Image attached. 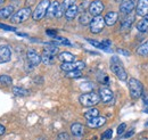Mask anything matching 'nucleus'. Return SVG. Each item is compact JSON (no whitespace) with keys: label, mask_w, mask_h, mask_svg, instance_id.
I'll list each match as a JSON object with an SVG mask.
<instances>
[{"label":"nucleus","mask_w":148,"mask_h":140,"mask_svg":"<svg viewBox=\"0 0 148 140\" xmlns=\"http://www.w3.org/2000/svg\"><path fill=\"white\" fill-rule=\"evenodd\" d=\"M79 102L84 107H92V106L97 105L100 102V97L97 92H93V91L86 92V93H83L79 97Z\"/></svg>","instance_id":"f257e3e1"},{"label":"nucleus","mask_w":148,"mask_h":140,"mask_svg":"<svg viewBox=\"0 0 148 140\" xmlns=\"http://www.w3.org/2000/svg\"><path fill=\"white\" fill-rule=\"evenodd\" d=\"M128 87H129L130 96L132 99H138L141 97V95L144 93V86L141 84L140 81H138L137 79L131 78L128 81Z\"/></svg>","instance_id":"f03ea898"},{"label":"nucleus","mask_w":148,"mask_h":140,"mask_svg":"<svg viewBox=\"0 0 148 140\" xmlns=\"http://www.w3.org/2000/svg\"><path fill=\"white\" fill-rule=\"evenodd\" d=\"M111 71L116 75V78L121 81H125L128 78V74L122 66L121 62L117 59V57H112L111 59Z\"/></svg>","instance_id":"7ed1b4c3"},{"label":"nucleus","mask_w":148,"mask_h":140,"mask_svg":"<svg viewBox=\"0 0 148 140\" xmlns=\"http://www.w3.org/2000/svg\"><path fill=\"white\" fill-rule=\"evenodd\" d=\"M49 5H50V1H49V0H41V1L38 3L37 7H36L34 12L32 13V18H33L34 21H41L42 18L46 16L47 9H48Z\"/></svg>","instance_id":"20e7f679"},{"label":"nucleus","mask_w":148,"mask_h":140,"mask_svg":"<svg viewBox=\"0 0 148 140\" xmlns=\"http://www.w3.org/2000/svg\"><path fill=\"white\" fill-rule=\"evenodd\" d=\"M31 8L30 7H25V8H22L17 10L15 14H13L10 16V21L15 24H21L23 22H25L27 18L31 16Z\"/></svg>","instance_id":"39448f33"},{"label":"nucleus","mask_w":148,"mask_h":140,"mask_svg":"<svg viewBox=\"0 0 148 140\" xmlns=\"http://www.w3.org/2000/svg\"><path fill=\"white\" fill-rule=\"evenodd\" d=\"M105 21H104V17L98 15V16H93V18L91 19L90 24H89V27H90V32L93 33V34H98L103 31L104 26H105Z\"/></svg>","instance_id":"423d86ee"},{"label":"nucleus","mask_w":148,"mask_h":140,"mask_svg":"<svg viewBox=\"0 0 148 140\" xmlns=\"http://www.w3.org/2000/svg\"><path fill=\"white\" fill-rule=\"evenodd\" d=\"M86 67V64H84V62H81V60H79V62H71V63H63L62 65H60V69L64 71V72H70V71H74V70H83Z\"/></svg>","instance_id":"0eeeda50"},{"label":"nucleus","mask_w":148,"mask_h":140,"mask_svg":"<svg viewBox=\"0 0 148 140\" xmlns=\"http://www.w3.org/2000/svg\"><path fill=\"white\" fill-rule=\"evenodd\" d=\"M88 9H89V14L91 16H98L104 10V3L100 0H95L90 3Z\"/></svg>","instance_id":"6e6552de"},{"label":"nucleus","mask_w":148,"mask_h":140,"mask_svg":"<svg viewBox=\"0 0 148 140\" xmlns=\"http://www.w3.org/2000/svg\"><path fill=\"white\" fill-rule=\"evenodd\" d=\"M12 58V50L8 46L6 45H1L0 46V63L3 64V63H7L9 62Z\"/></svg>","instance_id":"1a4fd4ad"},{"label":"nucleus","mask_w":148,"mask_h":140,"mask_svg":"<svg viewBox=\"0 0 148 140\" xmlns=\"http://www.w3.org/2000/svg\"><path fill=\"white\" fill-rule=\"evenodd\" d=\"M99 97H100V100L104 102V103H110L113 100V92L110 88L107 87H103L99 89Z\"/></svg>","instance_id":"9d476101"},{"label":"nucleus","mask_w":148,"mask_h":140,"mask_svg":"<svg viewBox=\"0 0 148 140\" xmlns=\"http://www.w3.org/2000/svg\"><path fill=\"white\" fill-rule=\"evenodd\" d=\"M136 13L138 16H146L148 15V0H139L136 7Z\"/></svg>","instance_id":"9b49d317"},{"label":"nucleus","mask_w":148,"mask_h":140,"mask_svg":"<svg viewBox=\"0 0 148 140\" xmlns=\"http://www.w3.org/2000/svg\"><path fill=\"white\" fill-rule=\"evenodd\" d=\"M26 56H27V60L33 66H38L41 63V56L34 49H29L26 53Z\"/></svg>","instance_id":"f8f14e48"},{"label":"nucleus","mask_w":148,"mask_h":140,"mask_svg":"<svg viewBox=\"0 0 148 140\" xmlns=\"http://www.w3.org/2000/svg\"><path fill=\"white\" fill-rule=\"evenodd\" d=\"M105 123H106V119L103 116H96L93 119L87 120V125L91 129H98V128L103 126Z\"/></svg>","instance_id":"ddd939ff"},{"label":"nucleus","mask_w":148,"mask_h":140,"mask_svg":"<svg viewBox=\"0 0 148 140\" xmlns=\"http://www.w3.org/2000/svg\"><path fill=\"white\" fill-rule=\"evenodd\" d=\"M59 7H60V3H59L57 0L53 1V2H50L49 7H48V9H47V14H46V16H47L48 18H56Z\"/></svg>","instance_id":"4468645a"},{"label":"nucleus","mask_w":148,"mask_h":140,"mask_svg":"<svg viewBox=\"0 0 148 140\" xmlns=\"http://www.w3.org/2000/svg\"><path fill=\"white\" fill-rule=\"evenodd\" d=\"M133 9H134V2L132 0H123L120 6V12L125 15L130 14Z\"/></svg>","instance_id":"2eb2a0df"},{"label":"nucleus","mask_w":148,"mask_h":140,"mask_svg":"<svg viewBox=\"0 0 148 140\" xmlns=\"http://www.w3.org/2000/svg\"><path fill=\"white\" fill-rule=\"evenodd\" d=\"M71 132L76 138L83 137V135H84V125L81 124V123H73L71 125Z\"/></svg>","instance_id":"dca6fc26"},{"label":"nucleus","mask_w":148,"mask_h":140,"mask_svg":"<svg viewBox=\"0 0 148 140\" xmlns=\"http://www.w3.org/2000/svg\"><path fill=\"white\" fill-rule=\"evenodd\" d=\"M117 19H119V15H117V13H115V12H110V13H107V14L105 15V17H104L105 24H106L107 26H113V25L117 22Z\"/></svg>","instance_id":"f3484780"},{"label":"nucleus","mask_w":148,"mask_h":140,"mask_svg":"<svg viewBox=\"0 0 148 140\" xmlns=\"http://www.w3.org/2000/svg\"><path fill=\"white\" fill-rule=\"evenodd\" d=\"M77 12H79V7L74 3V5H72L71 7H69L66 10H65V17H66V19L67 21H72L73 18H75V16L77 15Z\"/></svg>","instance_id":"a211bd4d"},{"label":"nucleus","mask_w":148,"mask_h":140,"mask_svg":"<svg viewBox=\"0 0 148 140\" xmlns=\"http://www.w3.org/2000/svg\"><path fill=\"white\" fill-rule=\"evenodd\" d=\"M14 13V7L12 5L6 6L3 8H0V18H9Z\"/></svg>","instance_id":"6ab92c4d"},{"label":"nucleus","mask_w":148,"mask_h":140,"mask_svg":"<svg viewBox=\"0 0 148 140\" xmlns=\"http://www.w3.org/2000/svg\"><path fill=\"white\" fill-rule=\"evenodd\" d=\"M58 58L59 60H62L63 63H71V62H74L75 60V56L73 54L69 53V51H63L58 55Z\"/></svg>","instance_id":"aec40b11"},{"label":"nucleus","mask_w":148,"mask_h":140,"mask_svg":"<svg viewBox=\"0 0 148 140\" xmlns=\"http://www.w3.org/2000/svg\"><path fill=\"white\" fill-rule=\"evenodd\" d=\"M137 30L139 32H147L148 31V15L144 16L143 19H140L137 23Z\"/></svg>","instance_id":"412c9836"},{"label":"nucleus","mask_w":148,"mask_h":140,"mask_svg":"<svg viewBox=\"0 0 148 140\" xmlns=\"http://www.w3.org/2000/svg\"><path fill=\"white\" fill-rule=\"evenodd\" d=\"M91 15L89 14V13H82L81 15H80V17H79V22H80V24L81 25H89L90 24V22H91Z\"/></svg>","instance_id":"4be33fe9"},{"label":"nucleus","mask_w":148,"mask_h":140,"mask_svg":"<svg viewBox=\"0 0 148 140\" xmlns=\"http://www.w3.org/2000/svg\"><path fill=\"white\" fill-rule=\"evenodd\" d=\"M43 53L55 56L56 54L58 53V47L55 46V45H53V43H49V45L45 46V48H43Z\"/></svg>","instance_id":"5701e85b"},{"label":"nucleus","mask_w":148,"mask_h":140,"mask_svg":"<svg viewBox=\"0 0 148 140\" xmlns=\"http://www.w3.org/2000/svg\"><path fill=\"white\" fill-rule=\"evenodd\" d=\"M96 116H99V110H98L97 108H95V107L89 108V109L84 113V117H86L87 120L93 119V117H96Z\"/></svg>","instance_id":"b1692460"},{"label":"nucleus","mask_w":148,"mask_h":140,"mask_svg":"<svg viewBox=\"0 0 148 140\" xmlns=\"http://www.w3.org/2000/svg\"><path fill=\"white\" fill-rule=\"evenodd\" d=\"M137 54L139 56H148V40L145 41L144 43H141L138 49H137Z\"/></svg>","instance_id":"393cba45"},{"label":"nucleus","mask_w":148,"mask_h":140,"mask_svg":"<svg viewBox=\"0 0 148 140\" xmlns=\"http://www.w3.org/2000/svg\"><path fill=\"white\" fill-rule=\"evenodd\" d=\"M54 58H55V56L43 53L42 56H41V62H42L43 64H46V65H51V64L54 63Z\"/></svg>","instance_id":"a878e982"},{"label":"nucleus","mask_w":148,"mask_h":140,"mask_svg":"<svg viewBox=\"0 0 148 140\" xmlns=\"http://www.w3.org/2000/svg\"><path fill=\"white\" fill-rule=\"evenodd\" d=\"M132 23H133V18L131 17H127L123 22H122V24H121V31H127V30H129L130 27H131V25H132Z\"/></svg>","instance_id":"bb28decb"},{"label":"nucleus","mask_w":148,"mask_h":140,"mask_svg":"<svg viewBox=\"0 0 148 140\" xmlns=\"http://www.w3.org/2000/svg\"><path fill=\"white\" fill-rule=\"evenodd\" d=\"M54 39L57 41V42H54V45H55V46H59V45H64V46H72V45H71V42H70L67 39L63 38V36H58V35H56V36H54Z\"/></svg>","instance_id":"cd10ccee"},{"label":"nucleus","mask_w":148,"mask_h":140,"mask_svg":"<svg viewBox=\"0 0 148 140\" xmlns=\"http://www.w3.org/2000/svg\"><path fill=\"white\" fill-rule=\"evenodd\" d=\"M13 93H14L15 96H18V97H24V96H26L29 92H27V90L24 89V88L14 87L13 88Z\"/></svg>","instance_id":"c85d7f7f"},{"label":"nucleus","mask_w":148,"mask_h":140,"mask_svg":"<svg viewBox=\"0 0 148 140\" xmlns=\"http://www.w3.org/2000/svg\"><path fill=\"white\" fill-rule=\"evenodd\" d=\"M13 82V79L9 75H0V84L2 86H10Z\"/></svg>","instance_id":"c756f323"},{"label":"nucleus","mask_w":148,"mask_h":140,"mask_svg":"<svg viewBox=\"0 0 148 140\" xmlns=\"http://www.w3.org/2000/svg\"><path fill=\"white\" fill-rule=\"evenodd\" d=\"M66 76L70 78V79H77V78L82 76V73H81V71L79 70L70 71V72H66Z\"/></svg>","instance_id":"7c9ffc66"},{"label":"nucleus","mask_w":148,"mask_h":140,"mask_svg":"<svg viewBox=\"0 0 148 140\" xmlns=\"http://www.w3.org/2000/svg\"><path fill=\"white\" fill-rule=\"evenodd\" d=\"M87 41H88L90 45H92L93 47H96V48H99V49H103V50H107V47H105V46L103 45V42H98V41L91 40V39H87Z\"/></svg>","instance_id":"2f4dec72"},{"label":"nucleus","mask_w":148,"mask_h":140,"mask_svg":"<svg viewBox=\"0 0 148 140\" xmlns=\"http://www.w3.org/2000/svg\"><path fill=\"white\" fill-rule=\"evenodd\" d=\"M75 1H76V0H64V2H63V5H62L63 9H64V10H66L69 7H71L72 5L75 3Z\"/></svg>","instance_id":"473e14b6"},{"label":"nucleus","mask_w":148,"mask_h":140,"mask_svg":"<svg viewBox=\"0 0 148 140\" xmlns=\"http://www.w3.org/2000/svg\"><path fill=\"white\" fill-rule=\"evenodd\" d=\"M103 139H111L112 137H113V130L112 129H108V130H106L104 133H103Z\"/></svg>","instance_id":"72a5a7b5"},{"label":"nucleus","mask_w":148,"mask_h":140,"mask_svg":"<svg viewBox=\"0 0 148 140\" xmlns=\"http://www.w3.org/2000/svg\"><path fill=\"white\" fill-rule=\"evenodd\" d=\"M0 29H2V30H5V31H10V32H15V31H16L15 27H12V26L6 25V24H2V23H0Z\"/></svg>","instance_id":"f704fd0d"},{"label":"nucleus","mask_w":148,"mask_h":140,"mask_svg":"<svg viewBox=\"0 0 148 140\" xmlns=\"http://www.w3.org/2000/svg\"><path fill=\"white\" fill-rule=\"evenodd\" d=\"M125 129H127V124H125V123H121V124L119 125V128H117V135L121 136V135L125 131Z\"/></svg>","instance_id":"c9c22d12"},{"label":"nucleus","mask_w":148,"mask_h":140,"mask_svg":"<svg viewBox=\"0 0 148 140\" xmlns=\"http://www.w3.org/2000/svg\"><path fill=\"white\" fill-rule=\"evenodd\" d=\"M58 140H70V136L66 132H62L58 135Z\"/></svg>","instance_id":"e433bc0d"},{"label":"nucleus","mask_w":148,"mask_h":140,"mask_svg":"<svg viewBox=\"0 0 148 140\" xmlns=\"http://www.w3.org/2000/svg\"><path fill=\"white\" fill-rule=\"evenodd\" d=\"M46 33H47L48 35H50V36H53V38L57 35V32H56L55 30H47V32H46Z\"/></svg>","instance_id":"4c0bfd02"},{"label":"nucleus","mask_w":148,"mask_h":140,"mask_svg":"<svg viewBox=\"0 0 148 140\" xmlns=\"http://www.w3.org/2000/svg\"><path fill=\"white\" fill-rule=\"evenodd\" d=\"M133 133H134V130H130V131H128L125 135H124V138H130V137H132L133 136Z\"/></svg>","instance_id":"58836bf2"},{"label":"nucleus","mask_w":148,"mask_h":140,"mask_svg":"<svg viewBox=\"0 0 148 140\" xmlns=\"http://www.w3.org/2000/svg\"><path fill=\"white\" fill-rule=\"evenodd\" d=\"M117 53L119 54H122L124 56H130V53L128 50H123V49H117Z\"/></svg>","instance_id":"ea45409f"},{"label":"nucleus","mask_w":148,"mask_h":140,"mask_svg":"<svg viewBox=\"0 0 148 140\" xmlns=\"http://www.w3.org/2000/svg\"><path fill=\"white\" fill-rule=\"evenodd\" d=\"M141 96H143V100H144V103H145L146 105H148V95H146V93L144 92Z\"/></svg>","instance_id":"a19ab883"},{"label":"nucleus","mask_w":148,"mask_h":140,"mask_svg":"<svg viewBox=\"0 0 148 140\" xmlns=\"http://www.w3.org/2000/svg\"><path fill=\"white\" fill-rule=\"evenodd\" d=\"M5 132H6V128L2 124H0V136H2Z\"/></svg>","instance_id":"79ce46f5"},{"label":"nucleus","mask_w":148,"mask_h":140,"mask_svg":"<svg viewBox=\"0 0 148 140\" xmlns=\"http://www.w3.org/2000/svg\"><path fill=\"white\" fill-rule=\"evenodd\" d=\"M3 1H5V0H0V7L3 5Z\"/></svg>","instance_id":"37998d69"},{"label":"nucleus","mask_w":148,"mask_h":140,"mask_svg":"<svg viewBox=\"0 0 148 140\" xmlns=\"http://www.w3.org/2000/svg\"><path fill=\"white\" fill-rule=\"evenodd\" d=\"M144 112H145V113H148V108H146V109H144Z\"/></svg>","instance_id":"c03bdc74"},{"label":"nucleus","mask_w":148,"mask_h":140,"mask_svg":"<svg viewBox=\"0 0 148 140\" xmlns=\"http://www.w3.org/2000/svg\"><path fill=\"white\" fill-rule=\"evenodd\" d=\"M146 126H148V122H147V123H146Z\"/></svg>","instance_id":"a18cd8bd"},{"label":"nucleus","mask_w":148,"mask_h":140,"mask_svg":"<svg viewBox=\"0 0 148 140\" xmlns=\"http://www.w3.org/2000/svg\"><path fill=\"white\" fill-rule=\"evenodd\" d=\"M116 1H122V0H116Z\"/></svg>","instance_id":"49530a36"},{"label":"nucleus","mask_w":148,"mask_h":140,"mask_svg":"<svg viewBox=\"0 0 148 140\" xmlns=\"http://www.w3.org/2000/svg\"><path fill=\"white\" fill-rule=\"evenodd\" d=\"M132 1H136V0H132Z\"/></svg>","instance_id":"de8ad7c7"}]
</instances>
